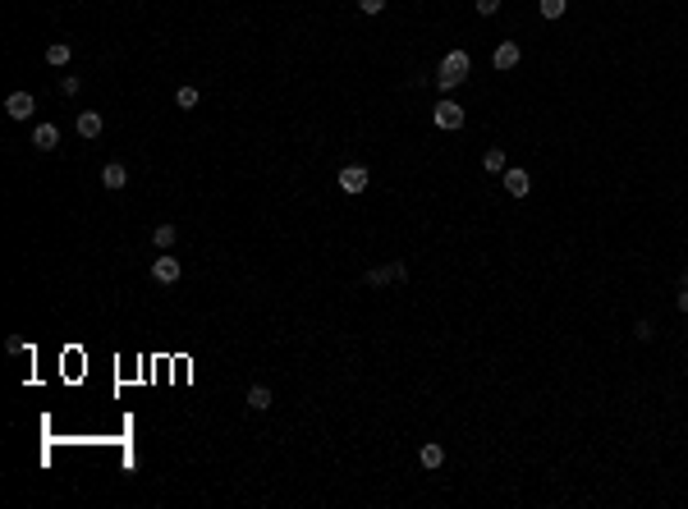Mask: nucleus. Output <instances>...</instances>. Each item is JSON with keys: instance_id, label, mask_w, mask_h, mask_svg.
Wrapping results in <instances>:
<instances>
[{"instance_id": "nucleus-22", "label": "nucleus", "mask_w": 688, "mask_h": 509, "mask_svg": "<svg viewBox=\"0 0 688 509\" xmlns=\"http://www.w3.org/2000/svg\"><path fill=\"white\" fill-rule=\"evenodd\" d=\"M634 335H638V340H652V335H656V326H652V321H638V326H634Z\"/></svg>"}, {"instance_id": "nucleus-25", "label": "nucleus", "mask_w": 688, "mask_h": 509, "mask_svg": "<svg viewBox=\"0 0 688 509\" xmlns=\"http://www.w3.org/2000/svg\"><path fill=\"white\" fill-rule=\"evenodd\" d=\"M684 285H688V271H684Z\"/></svg>"}, {"instance_id": "nucleus-1", "label": "nucleus", "mask_w": 688, "mask_h": 509, "mask_svg": "<svg viewBox=\"0 0 688 509\" xmlns=\"http://www.w3.org/2000/svg\"><path fill=\"white\" fill-rule=\"evenodd\" d=\"M468 74H473L468 51H450V56L441 60V69H436V88H441V92H450V88H459V83H464Z\"/></svg>"}, {"instance_id": "nucleus-20", "label": "nucleus", "mask_w": 688, "mask_h": 509, "mask_svg": "<svg viewBox=\"0 0 688 509\" xmlns=\"http://www.w3.org/2000/svg\"><path fill=\"white\" fill-rule=\"evenodd\" d=\"M5 349H10V354H28V340H23V335H10V340H5Z\"/></svg>"}, {"instance_id": "nucleus-10", "label": "nucleus", "mask_w": 688, "mask_h": 509, "mask_svg": "<svg viewBox=\"0 0 688 509\" xmlns=\"http://www.w3.org/2000/svg\"><path fill=\"white\" fill-rule=\"evenodd\" d=\"M101 184H106V189H110V193H120V189H124V184H129V170H124V166H120V161H110V166H106V170H101Z\"/></svg>"}, {"instance_id": "nucleus-18", "label": "nucleus", "mask_w": 688, "mask_h": 509, "mask_svg": "<svg viewBox=\"0 0 688 509\" xmlns=\"http://www.w3.org/2000/svg\"><path fill=\"white\" fill-rule=\"evenodd\" d=\"M569 10V0H542V19H560Z\"/></svg>"}, {"instance_id": "nucleus-21", "label": "nucleus", "mask_w": 688, "mask_h": 509, "mask_svg": "<svg viewBox=\"0 0 688 509\" xmlns=\"http://www.w3.org/2000/svg\"><path fill=\"white\" fill-rule=\"evenodd\" d=\"M358 10H362V14H381L385 0H358Z\"/></svg>"}, {"instance_id": "nucleus-2", "label": "nucleus", "mask_w": 688, "mask_h": 509, "mask_svg": "<svg viewBox=\"0 0 688 509\" xmlns=\"http://www.w3.org/2000/svg\"><path fill=\"white\" fill-rule=\"evenodd\" d=\"M404 280H408L404 262H385V266H372L367 276H362V285L367 289H385V285H404Z\"/></svg>"}, {"instance_id": "nucleus-3", "label": "nucleus", "mask_w": 688, "mask_h": 509, "mask_svg": "<svg viewBox=\"0 0 688 509\" xmlns=\"http://www.w3.org/2000/svg\"><path fill=\"white\" fill-rule=\"evenodd\" d=\"M431 124L445 129V133L464 129V106H459V101H436V106H431Z\"/></svg>"}, {"instance_id": "nucleus-13", "label": "nucleus", "mask_w": 688, "mask_h": 509, "mask_svg": "<svg viewBox=\"0 0 688 509\" xmlns=\"http://www.w3.org/2000/svg\"><path fill=\"white\" fill-rule=\"evenodd\" d=\"M418 459H422V468H427V473H436V468L445 464V450H441L436 441H427L422 450H418Z\"/></svg>"}, {"instance_id": "nucleus-19", "label": "nucleus", "mask_w": 688, "mask_h": 509, "mask_svg": "<svg viewBox=\"0 0 688 509\" xmlns=\"http://www.w3.org/2000/svg\"><path fill=\"white\" fill-rule=\"evenodd\" d=\"M78 88H83V83H78L74 74H65V78H60V92H65V97H78Z\"/></svg>"}, {"instance_id": "nucleus-11", "label": "nucleus", "mask_w": 688, "mask_h": 509, "mask_svg": "<svg viewBox=\"0 0 688 509\" xmlns=\"http://www.w3.org/2000/svg\"><path fill=\"white\" fill-rule=\"evenodd\" d=\"M271 404H275L271 386H248V409H252V413H266Z\"/></svg>"}, {"instance_id": "nucleus-12", "label": "nucleus", "mask_w": 688, "mask_h": 509, "mask_svg": "<svg viewBox=\"0 0 688 509\" xmlns=\"http://www.w3.org/2000/svg\"><path fill=\"white\" fill-rule=\"evenodd\" d=\"M69 60H74V46H69V42H51V46H46V65L65 69Z\"/></svg>"}, {"instance_id": "nucleus-23", "label": "nucleus", "mask_w": 688, "mask_h": 509, "mask_svg": "<svg viewBox=\"0 0 688 509\" xmlns=\"http://www.w3.org/2000/svg\"><path fill=\"white\" fill-rule=\"evenodd\" d=\"M500 10V0H477V14H496Z\"/></svg>"}, {"instance_id": "nucleus-16", "label": "nucleus", "mask_w": 688, "mask_h": 509, "mask_svg": "<svg viewBox=\"0 0 688 509\" xmlns=\"http://www.w3.org/2000/svg\"><path fill=\"white\" fill-rule=\"evenodd\" d=\"M482 166L491 170V175H500V170H505V147H487V156H482Z\"/></svg>"}, {"instance_id": "nucleus-6", "label": "nucleus", "mask_w": 688, "mask_h": 509, "mask_svg": "<svg viewBox=\"0 0 688 509\" xmlns=\"http://www.w3.org/2000/svg\"><path fill=\"white\" fill-rule=\"evenodd\" d=\"M179 276H184L179 257H170V253H165V257H156V262H152V280H156V285H175Z\"/></svg>"}, {"instance_id": "nucleus-14", "label": "nucleus", "mask_w": 688, "mask_h": 509, "mask_svg": "<svg viewBox=\"0 0 688 509\" xmlns=\"http://www.w3.org/2000/svg\"><path fill=\"white\" fill-rule=\"evenodd\" d=\"M74 129H78V138H101V115L97 111H83Z\"/></svg>"}, {"instance_id": "nucleus-17", "label": "nucleus", "mask_w": 688, "mask_h": 509, "mask_svg": "<svg viewBox=\"0 0 688 509\" xmlns=\"http://www.w3.org/2000/svg\"><path fill=\"white\" fill-rule=\"evenodd\" d=\"M175 106H179V111H193V106H197V88H179L175 92Z\"/></svg>"}, {"instance_id": "nucleus-4", "label": "nucleus", "mask_w": 688, "mask_h": 509, "mask_svg": "<svg viewBox=\"0 0 688 509\" xmlns=\"http://www.w3.org/2000/svg\"><path fill=\"white\" fill-rule=\"evenodd\" d=\"M367 166H344L339 170V193H349V198H358L362 189H367Z\"/></svg>"}, {"instance_id": "nucleus-8", "label": "nucleus", "mask_w": 688, "mask_h": 509, "mask_svg": "<svg viewBox=\"0 0 688 509\" xmlns=\"http://www.w3.org/2000/svg\"><path fill=\"white\" fill-rule=\"evenodd\" d=\"M528 189H533L528 170H505V193H510V198H528Z\"/></svg>"}, {"instance_id": "nucleus-5", "label": "nucleus", "mask_w": 688, "mask_h": 509, "mask_svg": "<svg viewBox=\"0 0 688 509\" xmlns=\"http://www.w3.org/2000/svg\"><path fill=\"white\" fill-rule=\"evenodd\" d=\"M33 111H37L33 92H10V97H5V115H10V120H33Z\"/></svg>"}, {"instance_id": "nucleus-24", "label": "nucleus", "mask_w": 688, "mask_h": 509, "mask_svg": "<svg viewBox=\"0 0 688 509\" xmlns=\"http://www.w3.org/2000/svg\"><path fill=\"white\" fill-rule=\"evenodd\" d=\"M679 312H688V285L679 289Z\"/></svg>"}, {"instance_id": "nucleus-15", "label": "nucleus", "mask_w": 688, "mask_h": 509, "mask_svg": "<svg viewBox=\"0 0 688 509\" xmlns=\"http://www.w3.org/2000/svg\"><path fill=\"white\" fill-rule=\"evenodd\" d=\"M175 239H179L175 225H156V230H152V244L161 248V253H170V248H175Z\"/></svg>"}, {"instance_id": "nucleus-9", "label": "nucleus", "mask_w": 688, "mask_h": 509, "mask_svg": "<svg viewBox=\"0 0 688 509\" xmlns=\"http://www.w3.org/2000/svg\"><path fill=\"white\" fill-rule=\"evenodd\" d=\"M519 56H523V51H519L514 42H500V46H496V56H491V65L505 74V69H514V65H519Z\"/></svg>"}, {"instance_id": "nucleus-7", "label": "nucleus", "mask_w": 688, "mask_h": 509, "mask_svg": "<svg viewBox=\"0 0 688 509\" xmlns=\"http://www.w3.org/2000/svg\"><path fill=\"white\" fill-rule=\"evenodd\" d=\"M33 147L37 152H55V147H60V129H55V124H37L33 129Z\"/></svg>"}]
</instances>
